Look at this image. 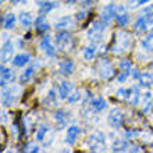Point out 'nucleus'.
<instances>
[{"instance_id": "obj_1", "label": "nucleus", "mask_w": 153, "mask_h": 153, "mask_svg": "<svg viewBox=\"0 0 153 153\" xmlns=\"http://www.w3.org/2000/svg\"><path fill=\"white\" fill-rule=\"evenodd\" d=\"M134 48V38L131 33L118 31L114 33L113 45H111V52L114 54H125Z\"/></svg>"}, {"instance_id": "obj_2", "label": "nucleus", "mask_w": 153, "mask_h": 153, "mask_svg": "<svg viewBox=\"0 0 153 153\" xmlns=\"http://www.w3.org/2000/svg\"><path fill=\"white\" fill-rule=\"evenodd\" d=\"M88 146L92 152H105L106 135L102 131H93L88 138Z\"/></svg>"}, {"instance_id": "obj_3", "label": "nucleus", "mask_w": 153, "mask_h": 153, "mask_svg": "<svg viewBox=\"0 0 153 153\" xmlns=\"http://www.w3.org/2000/svg\"><path fill=\"white\" fill-rule=\"evenodd\" d=\"M56 43L59 45L61 52H71L75 46V39L73 35H70L67 31H59L56 35Z\"/></svg>"}, {"instance_id": "obj_4", "label": "nucleus", "mask_w": 153, "mask_h": 153, "mask_svg": "<svg viewBox=\"0 0 153 153\" xmlns=\"http://www.w3.org/2000/svg\"><path fill=\"white\" fill-rule=\"evenodd\" d=\"M107 25L103 22L102 20H96V21H92V24H91V28L88 29V39L93 43H96V42H100L102 40V36H103V32H105V29Z\"/></svg>"}, {"instance_id": "obj_5", "label": "nucleus", "mask_w": 153, "mask_h": 153, "mask_svg": "<svg viewBox=\"0 0 153 153\" xmlns=\"http://www.w3.org/2000/svg\"><path fill=\"white\" fill-rule=\"evenodd\" d=\"M97 73H99L102 79H106V81H111L114 76L117 75L114 65L111 64L107 59H102V60L97 63Z\"/></svg>"}, {"instance_id": "obj_6", "label": "nucleus", "mask_w": 153, "mask_h": 153, "mask_svg": "<svg viewBox=\"0 0 153 153\" xmlns=\"http://www.w3.org/2000/svg\"><path fill=\"white\" fill-rule=\"evenodd\" d=\"M124 120H125L124 113H123L120 109H117V107L110 110L109 116H107V123H109V125L114 129L120 128L121 125L124 124Z\"/></svg>"}, {"instance_id": "obj_7", "label": "nucleus", "mask_w": 153, "mask_h": 153, "mask_svg": "<svg viewBox=\"0 0 153 153\" xmlns=\"http://www.w3.org/2000/svg\"><path fill=\"white\" fill-rule=\"evenodd\" d=\"M127 7L128 6H124V4L116 6V21L121 28H125L129 22V14H128Z\"/></svg>"}, {"instance_id": "obj_8", "label": "nucleus", "mask_w": 153, "mask_h": 153, "mask_svg": "<svg viewBox=\"0 0 153 153\" xmlns=\"http://www.w3.org/2000/svg\"><path fill=\"white\" fill-rule=\"evenodd\" d=\"M125 102L129 106L139 105V102H141V91H139V88L137 85H134V86L127 89V99H125Z\"/></svg>"}, {"instance_id": "obj_9", "label": "nucleus", "mask_w": 153, "mask_h": 153, "mask_svg": "<svg viewBox=\"0 0 153 153\" xmlns=\"http://www.w3.org/2000/svg\"><path fill=\"white\" fill-rule=\"evenodd\" d=\"M14 59V43L10 39H7L1 45V61L8 63Z\"/></svg>"}, {"instance_id": "obj_10", "label": "nucleus", "mask_w": 153, "mask_h": 153, "mask_svg": "<svg viewBox=\"0 0 153 153\" xmlns=\"http://www.w3.org/2000/svg\"><path fill=\"white\" fill-rule=\"evenodd\" d=\"M113 18H116V6H114L113 3H109L107 6L103 7V10H102L100 20L103 21L106 25H109L110 22L113 21Z\"/></svg>"}, {"instance_id": "obj_11", "label": "nucleus", "mask_w": 153, "mask_h": 153, "mask_svg": "<svg viewBox=\"0 0 153 153\" xmlns=\"http://www.w3.org/2000/svg\"><path fill=\"white\" fill-rule=\"evenodd\" d=\"M18 99V93H16V88H7L1 92V103L4 106H13Z\"/></svg>"}, {"instance_id": "obj_12", "label": "nucleus", "mask_w": 153, "mask_h": 153, "mask_svg": "<svg viewBox=\"0 0 153 153\" xmlns=\"http://www.w3.org/2000/svg\"><path fill=\"white\" fill-rule=\"evenodd\" d=\"M75 21L71 16H64L61 17L60 20H57V22L54 24V28L57 31H67V29H73Z\"/></svg>"}, {"instance_id": "obj_13", "label": "nucleus", "mask_w": 153, "mask_h": 153, "mask_svg": "<svg viewBox=\"0 0 153 153\" xmlns=\"http://www.w3.org/2000/svg\"><path fill=\"white\" fill-rule=\"evenodd\" d=\"M59 73L64 76H70L74 73V61L71 59H64L59 63Z\"/></svg>"}, {"instance_id": "obj_14", "label": "nucleus", "mask_w": 153, "mask_h": 153, "mask_svg": "<svg viewBox=\"0 0 153 153\" xmlns=\"http://www.w3.org/2000/svg\"><path fill=\"white\" fill-rule=\"evenodd\" d=\"M81 134V128L78 125H70L67 129V138H65V143L73 146L76 141V137Z\"/></svg>"}, {"instance_id": "obj_15", "label": "nucleus", "mask_w": 153, "mask_h": 153, "mask_svg": "<svg viewBox=\"0 0 153 153\" xmlns=\"http://www.w3.org/2000/svg\"><path fill=\"white\" fill-rule=\"evenodd\" d=\"M29 61H31V54L29 53H20V54H16V57L11 60V63L14 67H24Z\"/></svg>"}, {"instance_id": "obj_16", "label": "nucleus", "mask_w": 153, "mask_h": 153, "mask_svg": "<svg viewBox=\"0 0 153 153\" xmlns=\"http://www.w3.org/2000/svg\"><path fill=\"white\" fill-rule=\"evenodd\" d=\"M35 28H36L38 33H42V32L49 31L50 25H49V22H48V20H46V16H45V14L38 16V18L35 20Z\"/></svg>"}, {"instance_id": "obj_17", "label": "nucleus", "mask_w": 153, "mask_h": 153, "mask_svg": "<svg viewBox=\"0 0 153 153\" xmlns=\"http://www.w3.org/2000/svg\"><path fill=\"white\" fill-rule=\"evenodd\" d=\"M54 120H56V123L59 124V128L60 129L64 128L65 125L68 124V113L63 109L57 110L56 113H54Z\"/></svg>"}, {"instance_id": "obj_18", "label": "nucleus", "mask_w": 153, "mask_h": 153, "mask_svg": "<svg viewBox=\"0 0 153 153\" xmlns=\"http://www.w3.org/2000/svg\"><path fill=\"white\" fill-rule=\"evenodd\" d=\"M60 4L57 1H39L38 3V7H39V14H48V13L53 11L54 8H57Z\"/></svg>"}, {"instance_id": "obj_19", "label": "nucleus", "mask_w": 153, "mask_h": 153, "mask_svg": "<svg viewBox=\"0 0 153 153\" xmlns=\"http://www.w3.org/2000/svg\"><path fill=\"white\" fill-rule=\"evenodd\" d=\"M57 93H59V97H60V99H63V100L68 99L70 93H71V84H70L68 81H63V82L59 85Z\"/></svg>"}, {"instance_id": "obj_20", "label": "nucleus", "mask_w": 153, "mask_h": 153, "mask_svg": "<svg viewBox=\"0 0 153 153\" xmlns=\"http://www.w3.org/2000/svg\"><path fill=\"white\" fill-rule=\"evenodd\" d=\"M89 106H91L92 111H102L107 107V103L103 97H92L89 102Z\"/></svg>"}, {"instance_id": "obj_21", "label": "nucleus", "mask_w": 153, "mask_h": 153, "mask_svg": "<svg viewBox=\"0 0 153 153\" xmlns=\"http://www.w3.org/2000/svg\"><path fill=\"white\" fill-rule=\"evenodd\" d=\"M129 148H131V143L128 142V139H116L111 146L113 152H127L129 150Z\"/></svg>"}, {"instance_id": "obj_22", "label": "nucleus", "mask_w": 153, "mask_h": 153, "mask_svg": "<svg viewBox=\"0 0 153 153\" xmlns=\"http://www.w3.org/2000/svg\"><path fill=\"white\" fill-rule=\"evenodd\" d=\"M0 71H1V86H6V84L7 82H10V81H14L16 79V75H14V73H13L10 68H7V67H4V65H1L0 67Z\"/></svg>"}, {"instance_id": "obj_23", "label": "nucleus", "mask_w": 153, "mask_h": 153, "mask_svg": "<svg viewBox=\"0 0 153 153\" xmlns=\"http://www.w3.org/2000/svg\"><path fill=\"white\" fill-rule=\"evenodd\" d=\"M138 82H139V86H143V88H150L153 86V74L152 73H141L139 78H138Z\"/></svg>"}, {"instance_id": "obj_24", "label": "nucleus", "mask_w": 153, "mask_h": 153, "mask_svg": "<svg viewBox=\"0 0 153 153\" xmlns=\"http://www.w3.org/2000/svg\"><path fill=\"white\" fill-rule=\"evenodd\" d=\"M21 132H22V137L28 138L32 132V128H33V121L31 120V117H24V120H22V124H21Z\"/></svg>"}, {"instance_id": "obj_25", "label": "nucleus", "mask_w": 153, "mask_h": 153, "mask_svg": "<svg viewBox=\"0 0 153 153\" xmlns=\"http://www.w3.org/2000/svg\"><path fill=\"white\" fill-rule=\"evenodd\" d=\"M16 16L13 14V13H7L6 16L1 17V27L6 29H11L14 28V25H16Z\"/></svg>"}, {"instance_id": "obj_26", "label": "nucleus", "mask_w": 153, "mask_h": 153, "mask_svg": "<svg viewBox=\"0 0 153 153\" xmlns=\"http://www.w3.org/2000/svg\"><path fill=\"white\" fill-rule=\"evenodd\" d=\"M146 22H148V16H141L138 17V20L135 21V25H134V29H135V32L137 33H142L146 31Z\"/></svg>"}, {"instance_id": "obj_27", "label": "nucleus", "mask_w": 153, "mask_h": 153, "mask_svg": "<svg viewBox=\"0 0 153 153\" xmlns=\"http://www.w3.org/2000/svg\"><path fill=\"white\" fill-rule=\"evenodd\" d=\"M49 129H50L49 125L40 124L36 128V131H35V139H36L38 142H43L45 138H46V135H48V132H49Z\"/></svg>"}, {"instance_id": "obj_28", "label": "nucleus", "mask_w": 153, "mask_h": 153, "mask_svg": "<svg viewBox=\"0 0 153 153\" xmlns=\"http://www.w3.org/2000/svg\"><path fill=\"white\" fill-rule=\"evenodd\" d=\"M139 138L141 141L148 146H153V131L150 129H145V131H141L139 134Z\"/></svg>"}, {"instance_id": "obj_29", "label": "nucleus", "mask_w": 153, "mask_h": 153, "mask_svg": "<svg viewBox=\"0 0 153 153\" xmlns=\"http://www.w3.org/2000/svg\"><path fill=\"white\" fill-rule=\"evenodd\" d=\"M33 74H35V65H31V67H28L27 70H24V73L20 75V82L21 84H27V82H29L31 78L33 76Z\"/></svg>"}, {"instance_id": "obj_30", "label": "nucleus", "mask_w": 153, "mask_h": 153, "mask_svg": "<svg viewBox=\"0 0 153 153\" xmlns=\"http://www.w3.org/2000/svg\"><path fill=\"white\" fill-rule=\"evenodd\" d=\"M141 45L146 52L152 53L153 52V32H149V35H146V36L141 40Z\"/></svg>"}, {"instance_id": "obj_31", "label": "nucleus", "mask_w": 153, "mask_h": 153, "mask_svg": "<svg viewBox=\"0 0 153 153\" xmlns=\"http://www.w3.org/2000/svg\"><path fill=\"white\" fill-rule=\"evenodd\" d=\"M57 96H59V93H56L54 91H49V93L46 95L43 100V105L45 106H56L57 105Z\"/></svg>"}, {"instance_id": "obj_32", "label": "nucleus", "mask_w": 153, "mask_h": 153, "mask_svg": "<svg viewBox=\"0 0 153 153\" xmlns=\"http://www.w3.org/2000/svg\"><path fill=\"white\" fill-rule=\"evenodd\" d=\"M95 54H96V46H95V43L91 45V46H86V48L84 49V52H82V56H84L85 60H93V57H95Z\"/></svg>"}, {"instance_id": "obj_33", "label": "nucleus", "mask_w": 153, "mask_h": 153, "mask_svg": "<svg viewBox=\"0 0 153 153\" xmlns=\"http://www.w3.org/2000/svg\"><path fill=\"white\" fill-rule=\"evenodd\" d=\"M20 22L24 27H29L33 24V16L31 13H21L20 14Z\"/></svg>"}, {"instance_id": "obj_34", "label": "nucleus", "mask_w": 153, "mask_h": 153, "mask_svg": "<svg viewBox=\"0 0 153 153\" xmlns=\"http://www.w3.org/2000/svg\"><path fill=\"white\" fill-rule=\"evenodd\" d=\"M52 45V36L50 35H45L42 39H40V43H39V48H40V50H46V49L49 48Z\"/></svg>"}, {"instance_id": "obj_35", "label": "nucleus", "mask_w": 153, "mask_h": 153, "mask_svg": "<svg viewBox=\"0 0 153 153\" xmlns=\"http://www.w3.org/2000/svg\"><path fill=\"white\" fill-rule=\"evenodd\" d=\"M118 67H120L121 71H131L132 70V63H131L129 59H123V60H120Z\"/></svg>"}, {"instance_id": "obj_36", "label": "nucleus", "mask_w": 153, "mask_h": 153, "mask_svg": "<svg viewBox=\"0 0 153 153\" xmlns=\"http://www.w3.org/2000/svg\"><path fill=\"white\" fill-rule=\"evenodd\" d=\"M79 99H81V91L79 89H75L73 93H70V96H68L67 100H68L70 105H74V103H76Z\"/></svg>"}, {"instance_id": "obj_37", "label": "nucleus", "mask_w": 153, "mask_h": 153, "mask_svg": "<svg viewBox=\"0 0 153 153\" xmlns=\"http://www.w3.org/2000/svg\"><path fill=\"white\" fill-rule=\"evenodd\" d=\"M124 134H125V138H127V139H132V138L139 137L141 131H139V129H137V128H127Z\"/></svg>"}, {"instance_id": "obj_38", "label": "nucleus", "mask_w": 153, "mask_h": 153, "mask_svg": "<svg viewBox=\"0 0 153 153\" xmlns=\"http://www.w3.org/2000/svg\"><path fill=\"white\" fill-rule=\"evenodd\" d=\"M149 1H150V0H129L127 6H128V8H138L139 6L149 3Z\"/></svg>"}, {"instance_id": "obj_39", "label": "nucleus", "mask_w": 153, "mask_h": 153, "mask_svg": "<svg viewBox=\"0 0 153 153\" xmlns=\"http://www.w3.org/2000/svg\"><path fill=\"white\" fill-rule=\"evenodd\" d=\"M129 75H131V71H121V73L117 75V82L123 84V82L127 81V78H128Z\"/></svg>"}, {"instance_id": "obj_40", "label": "nucleus", "mask_w": 153, "mask_h": 153, "mask_svg": "<svg viewBox=\"0 0 153 153\" xmlns=\"http://www.w3.org/2000/svg\"><path fill=\"white\" fill-rule=\"evenodd\" d=\"M24 150H27V152H31V153H36L40 150V148L38 145H35V143H27V145L24 146Z\"/></svg>"}, {"instance_id": "obj_41", "label": "nucleus", "mask_w": 153, "mask_h": 153, "mask_svg": "<svg viewBox=\"0 0 153 153\" xmlns=\"http://www.w3.org/2000/svg\"><path fill=\"white\" fill-rule=\"evenodd\" d=\"M116 97L118 99V100H125V99H127V89L120 88L116 92Z\"/></svg>"}, {"instance_id": "obj_42", "label": "nucleus", "mask_w": 153, "mask_h": 153, "mask_svg": "<svg viewBox=\"0 0 153 153\" xmlns=\"http://www.w3.org/2000/svg\"><path fill=\"white\" fill-rule=\"evenodd\" d=\"M56 53H57L56 52V48H54V46H52V45H50V46H49V48L45 50V54H46L48 57H50V59L56 57Z\"/></svg>"}, {"instance_id": "obj_43", "label": "nucleus", "mask_w": 153, "mask_h": 153, "mask_svg": "<svg viewBox=\"0 0 153 153\" xmlns=\"http://www.w3.org/2000/svg\"><path fill=\"white\" fill-rule=\"evenodd\" d=\"M95 1H96V0H78V4H79L81 7L86 8V7H91Z\"/></svg>"}, {"instance_id": "obj_44", "label": "nucleus", "mask_w": 153, "mask_h": 153, "mask_svg": "<svg viewBox=\"0 0 153 153\" xmlns=\"http://www.w3.org/2000/svg\"><path fill=\"white\" fill-rule=\"evenodd\" d=\"M141 14H143V16H153V4H149L145 8H142Z\"/></svg>"}, {"instance_id": "obj_45", "label": "nucleus", "mask_w": 153, "mask_h": 153, "mask_svg": "<svg viewBox=\"0 0 153 153\" xmlns=\"http://www.w3.org/2000/svg\"><path fill=\"white\" fill-rule=\"evenodd\" d=\"M150 99H152V93L150 92H146L143 96L141 97V102H142V105H148L150 102Z\"/></svg>"}, {"instance_id": "obj_46", "label": "nucleus", "mask_w": 153, "mask_h": 153, "mask_svg": "<svg viewBox=\"0 0 153 153\" xmlns=\"http://www.w3.org/2000/svg\"><path fill=\"white\" fill-rule=\"evenodd\" d=\"M85 18H86V11H85V10H82V11H78L75 14V20L76 21H84Z\"/></svg>"}, {"instance_id": "obj_47", "label": "nucleus", "mask_w": 153, "mask_h": 153, "mask_svg": "<svg viewBox=\"0 0 153 153\" xmlns=\"http://www.w3.org/2000/svg\"><path fill=\"white\" fill-rule=\"evenodd\" d=\"M129 152H134V153H137V152H145V149H143L141 145H131V148H129Z\"/></svg>"}, {"instance_id": "obj_48", "label": "nucleus", "mask_w": 153, "mask_h": 153, "mask_svg": "<svg viewBox=\"0 0 153 153\" xmlns=\"http://www.w3.org/2000/svg\"><path fill=\"white\" fill-rule=\"evenodd\" d=\"M139 75H141V71H139L138 68H132V70H131V76H132V78L138 79V78H139Z\"/></svg>"}, {"instance_id": "obj_49", "label": "nucleus", "mask_w": 153, "mask_h": 153, "mask_svg": "<svg viewBox=\"0 0 153 153\" xmlns=\"http://www.w3.org/2000/svg\"><path fill=\"white\" fill-rule=\"evenodd\" d=\"M6 123H7V114L1 111V124H6Z\"/></svg>"}, {"instance_id": "obj_50", "label": "nucleus", "mask_w": 153, "mask_h": 153, "mask_svg": "<svg viewBox=\"0 0 153 153\" xmlns=\"http://www.w3.org/2000/svg\"><path fill=\"white\" fill-rule=\"evenodd\" d=\"M28 1V0H13V4L16 6V4H25Z\"/></svg>"}, {"instance_id": "obj_51", "label": "nucleus", "mask_w": 153, "mask_h": 153, "mask_svg": "<svg viewBox=\"0 0 153 153\" xmlns=\"http://www.w3.org/2000/svg\"><path fill=\"white\" fill-rule=\"evenodd\" d=\"M0 1H1V3H4V1H6V0H0Z\"/></svg>"}, {"instance_id": "obj_52", "label": "nucleus", "mask_w": 153, "mask_h": 153, "mask_svg": "<svg viewBox=\"0 0 153 153\" xmlns=\"http://www.w3.org/2000/svg\"><path fill=\"white\" fill-rule=\"evenodd\" d=\"M152 68H153V63H152Z\"/></svg>"}]
</instances>
